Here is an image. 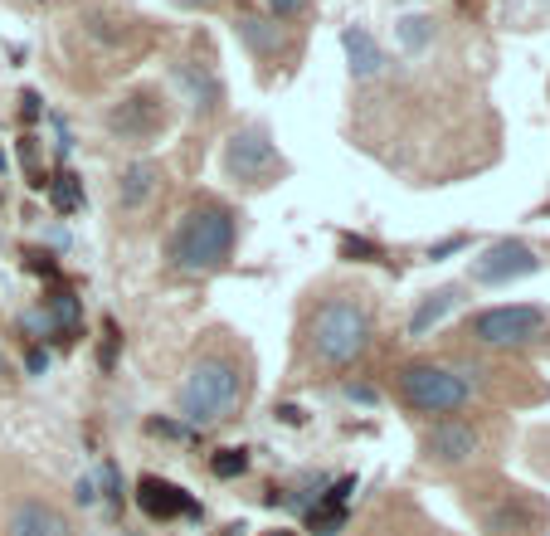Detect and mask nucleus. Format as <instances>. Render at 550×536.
I'll return each instance as SVG.
<instances>
[{
    "mask_svg": "<svg viewBox=\"0 0 550 536\" xmlns=\"http://www.w3.org/2000/svg\"><path fill=\"white\" fill-rule=\"evenodd\" d=\"M234 254V215L220 205H200L190 210L176 234H171V259L185 273H210L224 268V259Z\"/></svg>",
    "mask_w": 550,
    "mask_h": 536,
    "instance_id": "f257e3e1",
    "label": "nucleus"
},
{
    "mask_svg": "<svg viewBox=\"0 0 550 536\" xmlns=\"http://www.w3.org/2000/svg\"><path fill=\"white\" fill-rule=\"evenodd\" d=\"M239 366L229 361V356H205V361H195L190 366V376L181 385V415L185 424H215L224 420L229 410H234V400H239Z\"/></svg>",
    "mask_w": 550,
    "mask_h": 536,
    "instance_id": "f03ea898",
    "label": "nucleus"
},
{
    "mask_svg": "<svg viewBox=\"0 0 550 536\" xmlns=\"http://www.w3.org/2000/svg\"><path fill=\"white\" fill-rule=\"evenodd\" d=\"M370 346V312L356 298H331L312 317V351L327 366H346Z\"/></svg>",
    "mask_w": 550,
    "mask_h": 536,
    "instance_id": "7ed1b4c3",
    "label": "nucleus"
},
{
    "mask_svg": "<svg viewBox=\"0 0 550 536\" xmlns=\"http://www.w3.org/2000/svg\"><path fill=\"white\" fill-rule=\"evenodd\" d=\"M400 400L419 415H453L468 405V381L434 361H409L400 371Z\"/></svg>",
    "mask_w": 550,
    "mask_h": 536,
    "instance_id": "20e7f679",
    "label": "nucleus"
},
{
    "mask_svg": "<svg viewBox=\"0 0 550 536\" xmlns=\"http://www.w3.org/2000/svg\"><path fill=\"white\" fill-rule=\"evenodd\" d=\"M224 171L239 186H268L273 176H283V156L273 147L268 127H239L224 147Z\"/></svg>",
    "mask_w": 550,
    "mask_h": 536,
    "instance_id": "39448f33",
    "label": "nucleus"
},
{
    "mask_svg": "<svg viewBox=\"0 0 550 536\" xmlns=\"http://www.w3.org/2000/svg\"><path fill=\"white\" fill-rule=\"evenodd\" d=\"M550 327V312L546 307H531V303H516V307H487L473 317V342L482 346H531L541 342Z\"/></svg>",
    "mask_w": 550,
    "mask_h": 536,
    "instance_id": "423d86ee",
    "label": "nucleus"
},
{
    "mask_svg": "<svg viewBox=\"0 0 550 536\" xmlns=\"http://www.w3.org/2000/svg\"><path fill=\"white\" fill-rule=\"evenodd\" d=\"M108 127L122 142H137V147H142L156 132H166V98H161L156 88H137V93H127L108 113Z\"/></svg>",
    "mask_w": 550,
    "mask_h": 536,
    "instance_id": "0eeeda50",
    "label": "nucleus"
},
{
    "mask_svg": "<svg viewBox=\"0 0 550 536\" xmlns=\"http://www.w3.org/2000/svg\"><path fill=\"white\" fill-rule=\"evenodd\" d=\"M536 268H541V259L531 254V244H521V239H497L492 249H482V259H473V283L497 288V283H512V278L536 273Z\"/></svg>",
    "mask_w": 550,
    "mask_h": 536,
    "instance_id": "6e6552de",
    "label": "nucleus"
},
{
    "mask_svg": "<svg viewBox=\"0 0 550 536\" xmlns=\"http://www.w3.org/2000/svg\"><path fill=\"white\" fill-rule=\"evenodd\" d=\"M546 517L550 512L536 498L512 493V498H502L492 512H487V536H541Z\"/></svg>",
    "mask_w": 550,
    "mask_h": 536,
    "instance_id": "1a4fd4ad",
    "label": "nucleus"
},
{
    "mask_svg": "<svg viewBox=\"0 0 550 536\" xmlns=\"http://www.w3.org/2000/svg\"><path fill=\"white\" fill-rule=\"evenodd\" d=\"M137 502H142V512H147L151 522H171V517H200V502L185 498L176 483H166V478H142L137 483Z\"/></svg>",
    "mask_w": 550,
    "mask_h": 536,
    "instance_id": "9d476101",
    "label": "nucleus"
},
{
    "mask_svg": "<svg viewBox=\"0 0 550 536\" xmlns=\"http://www.w3.org/2000/svg\"><path fill=\"white\" fill-rule=\"evenodd\" d=\"M424 449H429L434 463H468L477 454V429L458 420H443L424 434Z\"/></svg>",
    "mask_w": 550,
    "mask_h": 536,
    "instance_id": "9b49d317",
    "label": "nucleus"
},
{
    "mask_svg": "<svg viewBox=\"0 0 550 536\" xmlns=\"http://www.w3.org/2000/svg\"><path fill=\"white\" fill-rule=\"evenodd\" d=\"M10 536H74L69 517L49 502H20L10 512Z\"/></svg>",
    "mask_w": 550,
    "mask_h": 536,
    "instance_id": "f8f14e48",
    "label": "nucleus"
},
{
    "mask_svg": "<svg viewBox=\"0 0 550 536\" xmlns=\"http://www.w3.org/2000/svg\"><path fill=\"white\" fill-rule=\"evenodd\" d=\"M341 49H346L351 74L356 78H370V74L385 69V49L375 44V35H370L366 25H346V30H341Z\"/></svg>",
    "mask_w": 550,
    "mask_h": 536,
    "instance_id": "ddd939ff",
    "label": "nucleus"
},
{
    "mask_svg": "<svg viewBox=\"0 0 550 536\" xmlns=\"http://www.w3.org/2000/svg\"><path fill=\"white\" fill-rule=\"evenodd\" d=\"M161 186V166L156 161H132L127 171H122V181H117V205L122 210H142L151 195Z\"/></svg>",
    "mask_w": 550,
    "mask_h": 536,
    "instance_id": "4468645a",
    "label": "nucleus"
},
{
    "mask_svg": "<svg viewBox=\"0 0 550 536\" xmlns=\"http://www.w3.org/2000/svg\"><path fill=\"white\" fill-rule=\"evenodd\" d=\"M176 83H185L195 113H215V108H220V78L210 74L205 64H200V69H195V64H176Z\"/></svg>",
    "mask_w": 550,
    "mask_h": 536,
    "instance_id": "2eb2a0df",
    "label": "nucleus"
},
{
    "mask_svg": "<svg viewBox=\"0 0 550 536\" xmlns=\"http://www.w3.org/2000/svg\"><path fill=\"white\" fill-rule=\"evenodd\" d=\"M458 303H463V288H439V293H429L424 303L414 307V317H409V332H414V337H424V332H429L434 322H443V317H448V312H453Z\"/></svg>",
    "mask_w": 550,
    "mask_h": 536,
    "instance_id": "dca6fc26",
    "label": "nucleus"
},
{
    "mask_svg": "<svg viewBox=\"0 0 550 536\" xmlns=\"http://www.w3.org/2000/svg\"><path fill=\"white\" fill-rule=\"evenodd\" d=\"M49 322H54L64 337H78V327H83V303H78L69 288L49 293Z\"/></svg>",
    "mask_w": 550,
    "mask_h": 536,
    "instance_id": "f3484780",
    "label": "nucleus"
},
{
    "mask_svg": "<svg viewBox=\"0 0 550 536\" xmlns=\"http://www.w3.org/2000/svg\"><path fill=\"white\" fill-rule=\"evenodd\" d=\"M239 35H244V44H249L254 54H273V49L283 44L278 25H273V20H258V15H244V20H239Z\"/></svg>",
    "mask_w": 550,
    "mask_h": 536,
    "instance_id": "a211bd4d",
    "label": "nucleus"
},
{
    "mask_svg": "<svg viewBox=\"0 0 550 536\" xmlns=\"http://www.w3.org/2000/svg\"><path fill=\"white\" fill-rule=\"evenodd\" d=\"M49 200H54L59 215H74L78 205H83V181H78L74 171H59V176L49 181Z\"/></svg>",
    "mask_w": 550,
    "mask_h": 536,
    "instance_id": "6ab92c4d",
    "label": "nucleus"
},
{
    "mask_svg": "<svg viewBox=\"0 0 550 536\" xmlns=\"http://www.w3.org/2000/svg\"><path fill=\"white\" fill-rule=\"evenodd\" d=\"M210 473H215V478H239V473H249V449H220V454L210 459Z\"/></svg>",
    "mask_w": 550,
    "mask_h": 536,
    "instance_id": "aec40b11",
    "label": "nucleus"
},
{
    "mask_svg": "<svg viewBox=\"0 0 550 536\" xmlns=\"http://www.w3.org/2000/svg\"><path fill=\"white\" fill-rule=\"evenodd\" d=\"M429 35H434V25H429L424 15H409V20H400V39L409 44V49H419Z\"/></svg>",
    "mask_w": 550,
    "mask_h": 536,
    "instance_id": "412c9836",
    "label": "nucleus"
},
{
    "mask_svg": "<svg viewBox=\"0 0 550 536\" xmlns=\"http://www.w3.org/2000/svg\"><path fill=\"white\" fill-rule=\"evenodd\" d=\"M341 259H380V244H370V239H356V234H346V239H341Z\"/></svg>",
    "mask_w": 550,
    "mask_h": 536,
    "instance_id": "4be33fe9",
    "label": "nucleus"
},
{
    "mask_svg": "<svg viewBox=\"0 0 550 536\" xmlns=\"http://www.w3.org/2000/svg\"><path fill=\"white\" fill-rule=\"evenodd\" d=\"M268 10H273V20H293L307 10V0H268Z\"/></svg>",
    "mask_w": 550,
    "mask_h": 536,
    "instance_id": "5701e85b",
    "label": "nucleus"
},
{
    "mask_svg": "<svg viewBox=\"0 0 550 536\" xmlns=\"http://www.w3.org/2000/svg\"><path fill=\"white\" fill-rule=\"evenodd\" d=\"M453 249H463V234H453V239H443V244H434V249H429V259H448Z\"/></svg>",
    "mask_w": 550,
    "mask_h": 536,
    "instance_id": "b1692460",
    "label": "nucleus"
},
{
    "mask_svg": "<svg viewBox=\"0 0 550 536\" xmlns=\"http://www.w3.org/2000/svg\"><path fill=\"white\" fill-rule=\"evenodd\" d=\"M78 502H98V483L93 478H78Z\"/></svg>",
    "mask_w": 550,
    "mask_h": 536,
    "instance_id": "393cba45",
    "label": "nucleus"
},
{
    "mask_svg": "<svg viewBox=\"0 0 550 536\" xmlns=\"http://www.w3.org/2000/svg\"><path fill=\"white\" fill-rule=\"evenodd\" d=\"M103 483H108V498L122 502V483H117V473H112V468H103Z\"/></svg>",
    "mask_w": 550,
    "mask_h": 536,
    "instance_id": "a878e982",
    "label": "nucleus"
},
{
    "mask_svg": "<svg viewBox=\"0 0 550 536\" xmlns=\"http://www.w3.org/2000/svg\"><path fill=\"white\" fill-rule=\"evenodd\" d=\"M30 268L44 273V278H54V264H49V254H30Z\"/></svg>",
    "mask_w": 550,
    "mask_h": 536,
    "instance_id": "bb28decb",
    "label": "nucleus"
},
{
    "mask_svg": "<svg viewBox=\"0 0 550 536\" xmlns=\"http://www.w3.org/2000/svg\"><path fill=\"white\" fill-rule=\"evenodd\" d=\"M20 103H25V108H20V113H25V122H35V117H39V98H35V93H25Z\"/></svg>",
    "mask_w": 550,
    "mask_h": 536,
    "instance_id": "cd10ccee",
    "label": "nucleus"
},
{
    "mask_svg": "<svg viewBox=\"0 0 550 536\" xmlns=\"http://www.w3.org/2000/svg\"><path fill=\"white\" fill-rule=\"evenodd\" d=\"M346 395H351V400H375V390H370V385H346Z\"/></svg>",
    "mask_w": 550,
    "mask_h": 536,
    "instance_id": "c85d7f7f",
    "label": "nucleus"
},
{
    "mask_svg": "<svg viewBox=\"0 0 550 536\" xmlns=\"http://www.w3.org/2000/svg\"><path fill=\"white\" fill-rule=\"evenodd\" d=\"M278 415H283V424H302V410H297V405H283Z\"/></svg>",
    "mask_w": 550,
    "mask_h": 536,
    "instance_id": "c756f323",
    "label": "nucleus"
},
{
    "mask_svg": "<svg viewBox=\"0 0 550 536\" xmlns=\"http://www.w3.org/2000/svg\"><path fill=\"white\" fill-rule=\"evenodd\" d=\"M220 536H249V527H244V522H229Z\"/></svg>",
    "mask_w": 550,
    "mask_h": 536,
    "instance_id": "7c9ffc66",
    "label": "nucleus"
},
{
    "mask_svg": "<svg viewBox=\"0 0 550 536\" xmlns=\"http://www.w3.org/2000/svg\"><path fill=\"white\" fill-rule=\"evenodd\" d=\"M176 5H185V10H205V5H215V0H176Z\"/></svg>",
    "mask_w": 550,
    "mask_h": 536,
    "instance_id": "2f4dec72",
    "label": "nucleus"
},
{
    "mask_svg": "<svg viewBox=\"0 0 550 536\" xmlns=\"http://www.w3.org/2000/svg\"><path fill=\"white\" fill-rule=\"evenodd\" d=\"M273 536H293V532H273Z\"/></svg>",
    "mask_w": 550,
    "mask_h": 536,
    "instance_id": "473e14b6",
    "label": "nucleus"
}]
</instances>
